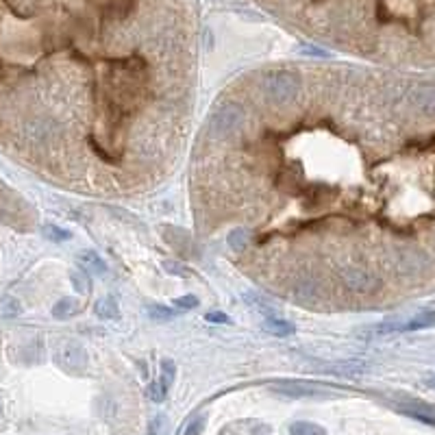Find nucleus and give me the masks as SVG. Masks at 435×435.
I'll return each mask as SVG.
<instances>
[{
    "label": "nucleus",
    "instance_id": "1",
    "mask_svg": "<svg viewBox=\"0 0 435 435\" xmlns=\"http://www.w3.org/2000/svg\"><path fill=\"white\" fill-rule=\"evenodd\" d=\"M264 94L266 98L277 105V107H285L289 102H294L300 94V79L289 70H277L272 75L266 77L264 81Z\"/></svg>",
    "mask_w": 435,
    "mask_h": 435
},
{
    "label": "nucleus",
    "instance_id": "2",
    "mask_svg": "<svg viewBox=\"0 0 435 435\" xmlns=\"http://www.w3.org/2000/svg\"><path fill=\"white\" fill-rule=\"evenodd\" d=\"M244 120H246V114L242 105L238 102H224L220 105V109L211 116V122H209V131L213 137H229L233 133H238L242 126H244Z\"/></svg>",
    "mask_w": 435,
    "mask_h": 435
},
{
    "label": "nucleus",
    "instance_id": "3",
    "mask_svg": "<svg viewBox=\"0 0 435 435\" xmlns=\"http://www.w3.org/2000/svg\"><path fill=\"white\" fill-rule=\"evenodd\" d=\"M392 268L396 275L403 277H415V275H425V272L431 268L429 257L422 250L411 248V246H398L392 250Z\"/></svg>",
    "mask_w": 435,
    "mask_h": 435
},
{
    "label": "nucleus",
    "instance_id": "4",
    "mask_svg": "<svg viewBox=\"0 0 435 435\" xmlns=\"http://www.w3.org/2000/svg\"><path fill=\"white\" fill-rule=\"evenodd\" d=\"M337 277L351 289V292H357V294H372L381 287V279L374 275V272L364 266H357V264L342 266Z\"/></svg>",
    "mask_w": 435,
    "mask_h": 435
},
{
    "label": "nucleus",
    "instance_id": "5",
    "mask_svg": "<svg viewBox=\"0 0 435 435\" xmlns=\"http://www.w3.org/2000/svg\"><path fill=\"white\" fill-rule=\"evenodd\" d=\"M54 364L68 374H83L87 368V351L77 342H63L54 351Z\"/></svg>",
    "mask_w": 435,
    "mask_h": 435
},
{
    "label": "nucleus",
    "instance_id": "6",
    "mask_svg": "<svg viewBox=\"0 0 435 435\" xmlns=\"http://www.w3.org/2000/svg\"><path fill=\"white\" fill-rule=\"evenodd\" d=\"M272 392L289 398H312V396H322L326 390L320 388L318 383H305V381H279V383L272 386Z\"/></svg>",
    "mask_w": 435,
    "mask_h": 435
},
{
    "label": "nucleus",
    "instance_id": "7",
    "mask_svg": "<svg viewBox=\"0 0 435 435\" xmlns=\"http://www.w3.org/2000/svg\"><path fill=\"white\" fill-rule=\"evenodd\" d=\"M294 298L300 305H318L324 298V289L318 279L314 277H300L294 283Z\"/></svg>",
    "mask_w": 435,
    "mask_h": 435
},
{
    "label": "nucleus",
    "instance_id": "8",
    "mask_svg": "<svg viewBox=\"0 0 435 435\" xmlns=\"http://www.w3.org/2000/svg\"><path fill=\"white\" fill-rule=\"evenodd\" d=\"M411 102L415 112H420L422 116H435V87H418L411 96Z\"/></svg>",
    "mask_w": 435,
    "mask_h": 435
},
{
    "label": "nucleus",
    "instance_id": "9",
    "mask_svg": "<svg viewBox=\"0 0 435 435\" xmlns=\"http://www.w3.org/2000/svg\"><path fill=\"white\" fill-rule=\"evenodd\" d=\"M77 261L81 264V268H83V270L92 272V275L102 277L105 272H107V264H105V259L98 255V252H94V250H81L79 255H77Z\"/></svg>",
    "mask_w": 435,
    "mask_h": 435
},
{
    "label": "nucleus",
    "instance_id": "10",
    "mask_svg": "<svg viewBox=\"0 0 435 435\" xmlns=\"http://www.w3.org/2000/svg\"><path fill=\"white\" fill-rule=\"evenodd\" d=\"M166 242L176 248L178 252H185V255H190V252H194V246H192V238L183 231V229H176V227H170L166 229Z\"/></svg>",
    "mask_w": 435,
    "mask_h": 435
},
{
    "label": "nucleus",
    "instance_id": "11",
    "mask_svg": "<svg viewBox=\"0 0 435 435\" xmlns=\"http://www.w3.org/2000/svg\"><path fill=\"white\" fill-rule=\"evenodd\" d=\"M52 133H54V126H52L50 120L35 118L26 124V135L35 142H46Z\"/></svg>",
    "mask_w": 435,
    "mask_h": 435
},
{
    "label": "nucleus",
    "instance_id": "12",
    "mask_svg": "<svg viewBox=\"0 0 435 435\" xmlns=\"http://www.w3.org/2000/svg\"><path fill=\"white\" fill-rule=\"evenodd\" d=\"M264 331H268L270 335H277V337H285V335L294 333V324L279 318V316H270L264 320Z\"/></svg>",
    "mask_w": 435,
    "mask_h": 435
},
{
    "label": "nucleus",
    "instance_id": "13",
    "mask_svg": "<svg viewBox=\"0 0 435 435\" xmlns=\"http://www.w3.org/2000/svg\"><path fill=\"white\" fill-rule=\"evenodd\" d=\"M79 312H81V303L77 298H61L52 307V316L57 320H68L72 316H77Z\"/></svg>",
    "mask_w": 435,
    "mask_h": 435
},
{
    "label": "nucleus",
    "instance_id": "14",
    "mask_svg": "<svg viewBox=\"0 0 435 435\" xmlns=\"http://www.w3.org/2000/svg\"><path fill=\"white\" fill-rule=\"evenodd\" d=\"M244 303H246L248 307H252V310H255V312L264 314L266 318L277 316V307H275V303H270L268 298H264V296H259V294H252V292L244 294Z\"/></svg>",
    "mask_w": 435,
    "mask_h": 435
},
{
    "label": "nucleus",
    "instance_id": "15",
    "mask_svg": "<svg viewBox=\"0 0 435 435\" xmlns=\"http://www.w3.org/2000/svg\"><path fill=\"white\" fill-rule=\"evenodd\" d=\"M401 409H403L405 413L413 415V418L422 420V422L435 425V411H433L431 407L422 405V403H415V401H411V403H403V405H401Z\"/></svg>",
    "mask_w": 435,
    "mask_h": 435
},
{
    "label": "nucleus",
    "instance_id": "16",
    "mask_svg": "<svg viewBox=\"0 0 435 435\" xmlns=\"http://www.w3.org/2000/svg\"><path fill=\"white\" fill-rule=\"evenodd\" d=\"M429 326H435V312H422L415 318H411L409 322L398 326V331H418V329H429Z\"/></svg>",
    "mask_w": 435,
    "mask_h": 435
},
{
    "label": "nucleus",
    "instance_id": "17",
    "mask_svg": "<svg viewBox=\"0 0 435 435\" xmlns=\"http://www.w3.org/2000/svg\"><path fill=\"white\" fill-rule=\"evenodd\" d=\"M94 314L102 320H116L120 318V310H118V303L114 298H100L94 307Z\"/></svg>",
    "mask_w": 435,
    "mask_h": 435
},
{
    "label": "nucleus",
    "instance_id": "18",
    "mask_svg": "<svg viewBox=\"0 0 435 435\" xmlns=\"http://www.w3.org/2000/svg\"><path fill=\"white\" fill-rule=\"evenodd\" d=\"M70 281L75 285L77 292H83V294H89L92 292V279H89V272L87 270H72L70 272Z\"/></svg>",
    "mask_w": 435,
    "mask_h": 435
},
{
    "label": "nucleus",
    "instance_id": "19",
    "mask_svg": "<svg viewBox=\"0 0 435 435\" xmlns=\"http://www.w3.org/2000/svg\"><path fill=\"white\" fill-rule=\"evenodd\" d=\"M174 376H176V364L172 359H163L161 361V376H159V386L163 390H170V386L174 383Z\"/></svg>",
    "mask_w": 435,
    "mask_h": 435
},
{
    "label": "nucleus",
    "instance_id": "20",
    "mask_svg": "<svg viewBox=\"0 0 435 435\" xmlns=\"http://www.w3.org/2000/svg\"><path fill=\"white\" fill-rule=\"evenodd\" d=\"M22 314V303L13 298V296H5L0 300V316L3 318H15Z\"/></svg>",
    "mask_w": 435,
    "mask_h": 435
},
{
    "label": "nucleus",
    "instance_id": "21",
    "mask_svg": "<svg viewBox=\"0 0 435 435\" xmlns=\"http://www.w3.org/2000/svg\"><path fill=\"white\" fill-rule=\"evenodd\" d=\"M229 246H231V250H235V252L246 250V246H248V233H246L244 229H233V231L229 233Z\"/></svg>",
    "mask_w": 435,
    "mask_h": 435
},
{
    "label": "nucleus",
    "instance_id": "22",
    "mask_svg": "<svg viewBox=\"0 0 435 435\" xmlns=\"http://www.w3.org/2000/svg\"><path fill=\"white\" fill-rule=\"evenodd\" d=\"M289 433L292 435H326V431L314 422H294L289 427Z\"/></svg>",
    "mask_w": 435,
    "mask_h": 435
},
{
    "label": "nucleus",
    "instance_id": "23",
    "mask_svg": "<svg viewBox=\"0 0 435 435\" xmlns=\"http://www.w3.org/2000/svg\"><path fill=\"white\" fill-rule=\"evenodd\" d=\"M42 233L46 235V238H48L50 242H66V240L72 238V233H70V231H66V229H61V227H54V224H44V227H42Z\"/></svg>",
    "mask_w": 435,
    "mask_h": 435
},
{
    "label": "nucleus",
    "instance_id": "24",
    "mask_svg": "<svg viewBox=\"0 0 435 435\" xmlns=\"http://www.w3.org/2000/svg\"><path fill=\"white\" fill-rule=\"evenodd\" d=\"M148 316H151V320H157V322H168V320H172L176 316V312L168 310L166 305H151L148 307Z\"/></svg>",
    "mask_w": 435,
    "mask_h": 435
},
{
    "label": "nucleus",
    "instance_id": "25",
    "mask_svg": "<svg viewBox=\"0 0 435 435\" xmlns=\"http://www.w3.org/2000/svg\"><path fill=\"white\" fill-rule=\"evenodd\" d=\"M146 394H148V398H151V401H155V403H161L163 401V398H166V390H163L161 386H159V381H155V383H151L148 386V390H146Z\"/></svg>",
    "mask_w": 435,
    "mask_h": 435
},
{
    "label": "nucleus",
    "instance_id": "26",
    "mask_svg": "<svg viewBox=\"0 0 435 435\" xmlns=\"http://www.w3.org/2000/svg\"><path fill=\"white\" fill-rule=\"evenodd\" d=\"M174 307H178V310H194V307H198V298L194 294H185L174 300Z\"/></svg>",
    "mask_w": 435,
    "mask_h": 435
},
{
    "label": "nucleus",
    "instance_id": "27",
    "mask_svg": "<svg viewBox=\"0 0 435 435\" xmlns=\"http://www.w3.org/2000/svg\"><path fill=\"white\" fill-rule=\"evenodd\" d=\"M205 415H198V418H194L190 425H188V429H185V435H201L203 433V429H205Z\"/></svg>",
    "mask_w": 435,
    "mask_h": 435
},
{
    "label": "nucleus",
    "instance_id": "28",
    "mask_svg": "<svg viewBox=\"0 0 435 435\" xmlns=\"http://www.w3.org/2000/svg\"><path fill=\"white\" fill-rule=\"evenodd\" d=\"M163 268H166L170 275H176V277H185L188 275V268H183L181 264H174V261H163Z\"/></svg>",
    "mask_w": 435,
    "mask_h": 435
},
{
    "label": "nucleus",
    "instance_id": "29",
    "mask_svg": "<svg viewBox=\"0 0 435 435\" xmlns=\"http://www.w3.org/2000/svg\"><path fill=\"white\" fill-rule=\"evenodd\" d=\"M207 320H209V322H215V324H229V322H231L229 316L222 314V312H209V314H207Z\"/></svg>",
    "mask_w": 435,
    "mask_h": 435
},
{
    "label": "nucleus",
    "instance_id": "30",
    "mask_svg": "<svg viewBox=\"0 0 435 435\" xmlns=\"http://www.w3.org/2000/svg\"><path fill=\"white\" fill-rule=\"evenodd\" d=\"M161 431H163V415H157L148 425V435H161Z\"/></svg>",
    "mask_w": 435,
    "mask_h": 435
},
{
    "label": "nucleus",
    "instance_id": "31",
    "mask_svg": "<svg viewBox=\"0 0 435 435\" xmlns=\"http://www.w3.org/2000/svg\"><path fill=\"white\" fill-rule=\"evenodd\" d=\"M429 386H435V379H431V381H429Z\"/></svg>",
    "mask_w": 435,
    "mask_h": 435
},
{
    "label": "nucleus",
    "instance_id": "32",
    "mask_svg": "<svg viewBox=\"0 0 435 435\" xmlns=\"http://www.w3.org/2000/svg\"><path fill=\"white\" fill-rule=\"evenodd\" d=\"M0 415H3V405H0Z\"/></svg>",
    "mask_w": 435,
    "mask_h": 435
}]
</instances>
